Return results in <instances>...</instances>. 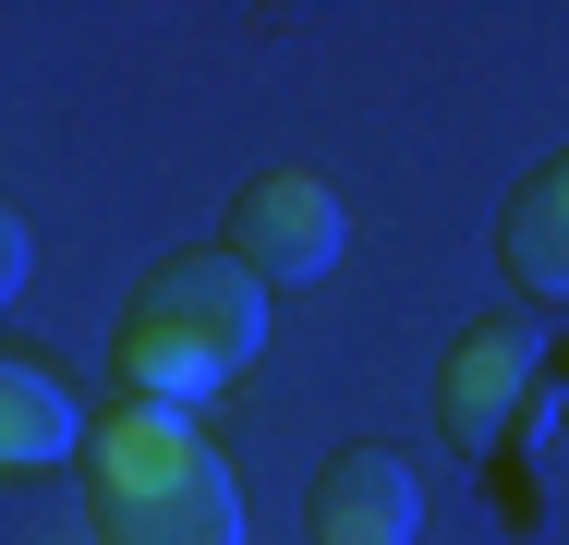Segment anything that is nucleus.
I'll list each match as a JSON object with an SVG mask.
<instances>
[{"label":"nucleus","mask_w":569,"mask_h":545,"mask_svg":"<svg viewBox=\"0 0 569 545\" xmlns=\"http://www.w3.org/2000/svg\"><path fill=\"white\" fill-rule=\"evenodd\" d=\"M254 351H267V279L242 255H170V267H146L133 304H121V327H110L121 388L158 400V413L230 388Z\"/></svg>","instance_id":"f257e3e1"},{"label":"nucleus","mask_w":569,"mask_h":545,"mask_svg":"<svg viewBox=\"0 0 569 545\" xmlns=\"http://www.w3.org/2000/svg\"><path fill=\"white\" fill-rule=\"evenodd\" d=\"M86 485H98V534H110V545H242L230 460L182 425V413H158V400L98 413Z\"/></svg>","instance_id":"f03ea898"},{"label":"nucleus","mask_w":569,"mask_h":545,"mask_svg":"<svg viewBox=\"0 0 569 545\" xmlns=\"http://www.w3.org/2000/svg\"><path fill=\"white\" fill-rule=\"evenodd\" d=\"M340 195L316 182V170H254L242 195H230V255L267 279V291H291V279H328L340 267Z\"/></svg>","instance_id":"7ed1b4c3"},{"label":"nucleus","mask_w":569,"mask_h":545,"mask_svg":"<svg viewBox=\"0 0 569 545\" xmlns=\"http://www.w3.org/2000/svg\"><path fill=\"white\" fill-rule=\"evenodd\" d=\"M533 364H546V327L533 316H485L449 364H437V425H449L460 448H497L509 413H521V388H533Z\"/></svg>","instance_id":"20e7f679"},{"label":"nucleus","mask_w":569,"mask_h":545,"mask_svg":"<svg viewBox=\"0 0 569 545\" xmlns=\"http://www.w3.org/2000/svg\"><path fill=\"white\" fill-rule=\"evenodd\" d=\"M425 534V473L388 436H351L316 473V545H412Z\"/></svg>","instance_id":"39448f33"},{"label":"nucleus","mask_w":569,"mask_h":545,"mask_svg":"<svg viewBox=\"0 0 569 545\" xmlns=\"http://www.w3.org/2000/svg\"><path fill=\"white\" fill-rule=\"evenodd\" d=\"M0 448H12L24 473H37V460H86V448H98V413H86L37 351H12V364H0Z\"/></svg>","instance_id":"423d86ee"},{"label":"nucleus","mask_w":569,"mask_h":545,"mask_svg":"<svg viewBox=\"0 0 569 545\" xmlns=\"http://www.w3.org/2000/svg\"><path fill=\"white\" fill-rule=\"evenodd\" d=\"M497 255H509V279H521L533 304H569V158H546V170L509 195Z\"/></svg>","instance_id":"0eeeda50"}]
</instances>
